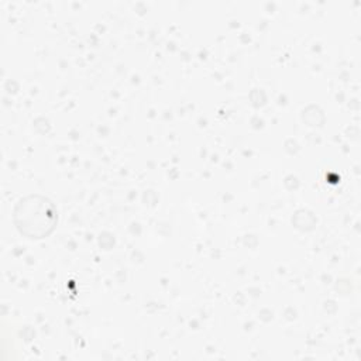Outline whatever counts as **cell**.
Masks as SVG:
<instances>
[{"label":"cell","instance_id":"1","mask_svg":"<svg viewBox=\"0 0 361 361\" xmlns=\"http://www.w3.org/2000/svg\"><path fill=\"white\" fill-rule=\"evenodd\" d=\"M14 219L21 233L38 238L52 230L56 214L52 204L44 197L28 196L17 204Z\"/></svg>","mask_w":361,"mask_h":361}]
</instances>
